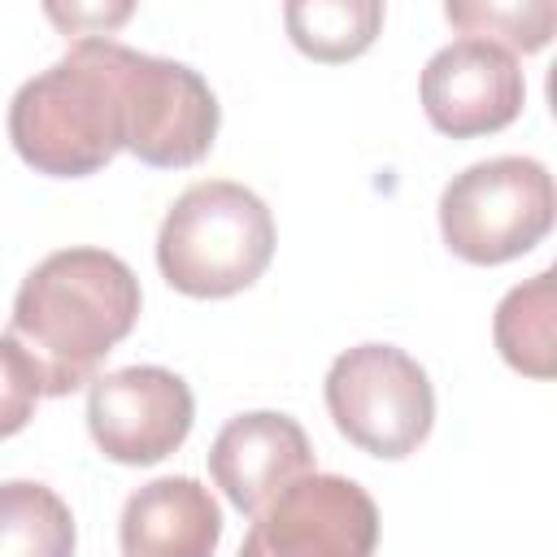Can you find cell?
<instances>
[{
  "instance_id": "6da1fadb",
  "label": "cell",
  "mask_w": 557,
  "mask_h": 557,
  "mask_svg": "<svg viewBox=\"0 0 557 557\" xmlns=\"http://www.w3.org/2000/svg\"><path fill=\"white\" fill-rule=\"evenodd\" d=\"M139 305V278L117 252L61 248L22 278L9 335L35 361L44 396H70L135 331Z\"/></svg>"
},
{
  "instance_id": "7a4b0ae2",
  "label": "cell",
  "mask_w": 557,
  "mask_h": 557,
  "mask_svg": "<svg viewBox=\"0 0 557 557\" xmlns=\"http://www.w3.org/2000/svg\"><path fill=\"white\" fill-rule=\"evenodd\" d=\"M126 44L83 35L61 61L26 78L9 104V139L17 157L52 178L104 170L126 148Z\"/></svg>"
},
{
  "instance_id": "3957f363",
  "label": "cell",
  "mask_w": 557,
  "mask_h": 557,
  "mask_svg": "<svg viewBox=\"0 0 557 557\" xmlns=\"http://www.w3.org/2000/svg\"><path fill=\"white\" fill-rule=\"evenodd\" d=\"M274 257V218L265 200L231 178L191 183L161 218V278L196 300H218L252 287Z\"/></svg>"
},
{
  "instance_id": "277c9868",
  "label": "cell",
  "mask_w": 557,
  "mask_h": 557,
  "mask_svg": "<svg viewBox=\"0 0 557 557\" xmlns=\"http://www.w3.org/2000/svg\"><path fill=\"white\" fill-rule=\"evenodd\" d=\"M553 174L535 157H487L440 191V235L470 265H500L553 231Z\"/></svg>"
},
{
  "instance_id": "5b68a950",
  "label": "cell",
  "mask_w": 557,
  "mask_h": 557,
  "mask_svg": "<svg viewBox=\"0 0 557 557\" xmlns=\"http://www.w3.org/2000/svg\"><path fill=\"white\" fill-rule=\"evenodd\" d=\"M326 409L335 431L370 457H409L435 422L426 370L396 344H357L326 370Z\"/></svg>"
},
{
  "instance_id": "8992f818",
  "label": "cell",
  "mask_w": 557,
  "mask_h": 557,
  "mask_svg": "<svg viewBox=\"0 0 557 557\" xmlns=\"http://www.w3.org/2000/svg\"><path fill=\"white\" fill-rule=\"evenodd\" d=\"M379 505L344 474H305L257 518L239 557H374Z\"/></svg>"
},
{
  "instance_id": "52a82bcc",
  "label": "cell",
  "mask_w": 557,
  "mask_h": 557,
  "mask_svg": "<svg viewBox=\"0 0 557 557\" xmlns=\"http://www.w3.org/2000/svg\"><path fill=\"white\" fill-rule=\"evenodd\" d=\"M126 148L157 170L196 165L218 139V96L213 87L183 61L135 52L126 61Z\"/></svg>"
},
{
  "instance_id": "ba28073f",
  "label": "cell",
  "mask_w": 557,
  "mask_h": 557,
  "mask_svg": "<svg viewBox=\"0 0 557 557\" xmlns=\"http://www.w3.org/2000/svg\"><path fill=\"white\" fill-rule=\"evenodd\" d=\"M191 418V387L165 366L109 370L87 387V431L117 466H152L170 457L187 440Z\"/></svg>"
},
{
  "instance_id": "9c48e42d",
  "label": "cell",
  "mask_w": 557,
  "mask_h": 557,
  "mask_svg": "<svg viewBox=\"0 0 557 557\" xmlns=\"http://www.w3.org/2000/svg\"><path fill=\"white\" fill-rule=\"evenodd\" d=\"M422 109L440 135L474 139L505 131L527 100L522 65L487 39H453L422 70Z\"/></svg>"
},
{
  "instance_id": "30bf717a",
  "label": "cell",
  "mask_w": 557,
  "mask_h": 557,
  "mask_svg": "<svg viewBox=\"0 0 557 557\" xmlns=\"http://www.w3.org/2000/svg\"><path fill=\"white\" fill-rule=\"evenodd\" d=\"M209 474L239 513L257 518L296 479L313 474V444L296 418L252 409L218 431L209 448Z\"/></svg>"
},
{
  "instance_id": "8fae6325",
  "label": "cell",
  "mask_w": 557,
  "mask_h": 557,
  "mask_svg": "<svg viewBox=\"0 0 557 557\" xmlns=\"http://www.w3.org/2000/svg\"><path fill=\"white\" fill-rule=\"evenodd\" d=\"M117 540L126 557H213L222 509L191 474H165L126 496Z\"/></svg>"
},
{
  "instance_id": "7c38bea8",
  "label": "cell",
  "mask_w": 557,
  "mask_h": 557,
  "mask_svg": "<svg viewBox=\"0 0 557 557\" xmlns=\"http://www.w3.org/2000/svg\"><path fill=\"white\" fill-rule=\"evenodd\" d=\"M557 296H553V270H540L535 278L518 283L505 292V300L496 305V348L500 357L531 379H553L557 374V335H553V313Z\"/></svg>"
},
{
  "instance_id": "4fadbf2b",
  "label": "cell",
  "mask_w": 557,
  "mask_h": 557,
  "mask_svg": "<svg viewBox=\"0 0 557 557\" xmlns=\"http://www.w3.org/2000/svg\"><path fill=\"white\" fill-rule=\"evenodd\" d=\"M0 557H74V513L48 483H0Z\"/></svg>"
},
{
  "instance_id": "5bb4252c",
  "label": "cell",
  "mask_w": 557,
  "mask_h": 557,
  "mask_svg": "<svg viewBox=\"0 0 557 557\" xmlns=\"http://www.w3.org/2000/svg\"><path fill=\"white\" fill-rule=\"evenodd\" d=\"M292 44L313 61H352L361 57L379 26L383 4L379 0H292L283 9Z\"/></svg>"
},
{
  "instance_id": "9a60e30c",
  "label": "cell",
  "mask_w": 557,
  "mask_h": 557,
  "mask_svg": "<svg viewBox=\"0 0 557 557\" xmlns=\"http://www.w3.org/2000/svg\"><path fill=\"white\" fill-rule=\"evenodd\" d=\"M444 17L466 30V39H487L496 48L513 52H540L553 39L557 4H448Z\"/></svg>"
},
{
  "instance_id": "2e32d148",
  "label": "cell",
  "mask_w": 557,
  "mask_h": 557,
  "mask_svg": "<svg viewBox=\"0 0 557 557\" xmlns=\"http://www.w3.org/2000/svg\"><path fill=\"white\" fill-rule=\"evenodd\" d=\"M39 396H44V383L35 361L13 335H0V440L17 435L35 418Z\"/></svg>"
}]
</instances>
